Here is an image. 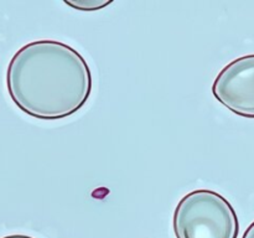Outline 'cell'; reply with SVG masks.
Segmentation results:
<instances>
[{
	"mask_svg": "<svg viewBox=\"0 0 254 238\" xmlns=\"http://www.w3.org/2000/svg\"><path fill=\"white\" fill-rule=\"evenodd\" d=\"M6 89L27 116L57 120L78 112L92 92V73L77 50L56 40L20 47L6 68Z\"/></svg>",
	"mask_w": 254,
	"mask_h": 238,
	"instance_id": "6da1fadb",
	"label": "cell"
},
{
	"mask_svg": "<svg viewBox=\"0 0 254 238\" xmlns=\"http://www.w3.org/2000/svg\"><path fill=\"white\" fill-rule=\"evenodd\" d=\"M176 238H237L240 222L227 198L198 188L184 196L174 211Z\"/></svg>",
	"mask_w": 254,
	"mask_h": 238,
	"instance_id": "7a4b0ae2",
	"label": "cell"
},
{
	"mask_svg": "<svg viewBox=\"0 0 254 238\" xmlns=\"http://www.w3.org/2000/svg\"><path fill=\"white\" fill-rule=\"evenodd\" d=\"M212 94L232 113L254 119V54L223 67L213 81Z\"/></svg>",
	"mask_w": 254,
	"mask_h": 238,
	"instance_id": "3957f363",
	"label": "cell"
},
{
	"mask_svg": "<svg viewBox=\"0 0 254 238\" xmlns=\"http://www.w3.org/2000/svg\"><path fill=\"white\" fill-rule=\"evenodd\" d=\"M1 238H34L31 236H26V235H9V236H4Z\"/></svg>",
	"mask_w": 254,
	"mask_h": 238,
	"instance_id": "8992f818",
	"label": "cell"
},
{
	"mask_svg": "<svg viewBox=\"0 0 254 238\" xmlns=\"http://www.w3.org/2000/svg\"><path fill=\"white\" fill-rule=\"evenodd\" d=\"M242 238H254V221L248 226L247 230L245 231Z\"/></svg>",
	"mask_w": 254,
	"mask_h": 238,
	"instance_id": "5b68a950",
	"label": "cell"
},
{
	"mask_svg": "<svg viewBox=\"0 0 254 238\" xmlns=\"http://www.w3.org/2000/svg\"><path fill=\"white\" fill-rule=\"evenodd\" d=\"M64 2L79 11H96L108 6L113 2V0H64Z\"/></svg>",
	"mask_w": 254,
	"mask_h": 238,
	"instance_id": "277c9868",
	"label": "cell"
}]
</instances>
